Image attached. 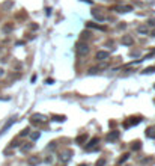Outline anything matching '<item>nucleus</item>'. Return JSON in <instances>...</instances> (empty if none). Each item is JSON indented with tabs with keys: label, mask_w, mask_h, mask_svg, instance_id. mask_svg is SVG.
Instances as JSON below:
<instances>
[{
	"label": "nucleus",
	"mask_w": 155,
	"mask_h": 166,
	"mask_svg": "<svg viewBox=\"0 0 155 166\" xmlns=\"http://www.w3.org/2000/svg\"><path fill=\"white\" fill-rule=\"evenodd\" d=\"M108 58H110V53L105 52V50H99V52H96V55H95V59H96V61H101V62L107 61Z\"/></svg>",
	"instance_id": "5"
},
{
	"label": "nucleus",
	"mask_w": 155,
	"mask_h": 166,
	"mask_svg": "<svg viewBox=\"0 0 155 166\" xmlns=\"http://www.w3.org/2000/svg\"><path fill=\"white\" fill-rule=\"evenodd\" d=\"M51 119L53 121H57V122H63V121H66V116L65 115H53Z\"/></svg>",
	"instance_id": "16"
},
{
	"label": "nucleus",
	"mask_w": 155,
	"mask_h": 166,
	"mask_svg": "<svg viewBox=\"0 0 155 166\" xmlns=\"http://www.w3.org/2000/svg\"><path fill=\"white\" fill-rule=\"evenodd\" d=\"M57 146V143L53 140V142H50V145H48V149H53V148H56Z\"/></svg>",
	"instance_id": "27"
},
{
	"label": "nucleus",
	"mask_w": 155,
	"mask_h": 166,
	"mask_svg": "<svg viewBox=\"0 0 155 166\" xmlns=\"http://www.w3.org/2000/svg\"><path fill=\"white\" fill-rule=\"evenodd\" d=\"M137 32L141 33V35H147V33H149V29H147L146 26H140V27L137 29Z\"/></svg>",
	"instance_id": "19"
},
{
	"label": "nucleus",
	"mask_w": 155,
	"mask_h": 166,
	"mask_svg": "<svg viewBox=\"0 0 155 166\" xmlns=\"http://www.w3.org/2000/svg\"><path fill=\"white\" fill-rule=\"evenodd\" d=\"M27 163H29L30 166H38V164L41 163V158H39V157H30V158L27 160Z\"/></svg>",
	"instance_id": "13"
},
{
	"label": "nucleus",
	"mask_w": 155,
	"mask_h": 166,
	"mask_svg": "<svg viewBox=\"0 0 155 166\" xmlns=\"http://www.w3.org/2000/svg\"><path fill=\"white\" fill-rule=\"evenodd\" d=\"M71 157H72V151H71V149H65V151H62V152L59 154V161L68 163V161L71 160Z\"/></svg>",
	"instance_id": "3"
},
{
	"label": "nucleus",
	"mask_w": 155,
	"mask_h": 166,
	"mask_svg": "<svg viewBox=\"0 0 155 166\" xmlns=\"http://www.w3.org/2000/svg\"><path fill=\"white\" fill-rule=\"evenodd\" d=\"M125 47H129V45H132V42H134V39L129 36V35H125V36H122V41H120Z\"/></svg>",
	"instance_id": "10"
},
{
	"label": "nucleus",
	"mask_w": 155,
	"mask_h": 166,
	"mask_svg": "<svg viewBox=\"0 0 155 166\" xmlns=\"http://www.w3.org/2000/svg\"><path fill=\"white\" fill-rule=\"evenodd\" d=\"M113 9L116 12H119V14H125V12H131L132 11V6L131 5H116Z\"/></svg>",
	"instance_id": "4"
},
{
	"label": "nucleus",
	"mask_w": 155,
	"mask_h": 166,
	"mask_svg": "<svg viewBox=\"0 0 155 166\" xmlns=\"http://www.w3.org/2000/svg\"><path fill=\"white\" fill-rule=\"evenodd\" d=\"M12 30V26H5L3 27V32H11Z\"/></svg>",
	"instance_id": "28"
},
{
	"label": "nucleus",
	"mask_w": 155,
	"mask_h": 166,
	"mask_svg": "<svg viewBox=\"0 0 155 166\" xmlns=\"http://www.w3.org/2000/svg\"><path fill=\"white\" fill-rule=\"evenodd\" d=\"M33 148V143L32 142H29V143H23V145H20V151L21 152H27V151H30Z\"/></svg>",
	"instance_id": "12"
},
{
	"label": "nucleus",
	"mask_w": 155,
	"mask_h": 166,
	"mask_svg": "<svg viewBox=\"0 0 155 166\" xmlns=\"http://www.w3.org/2000/svg\"><path fill=\"white\" fill-rule=\"evenodd\" d=\"M128 158H129V154H128V152H125V154H122V157H120L117 161H119V163H123V161H126Z\"/></svg>",
	"instance_id": "21"
},
{
	"label": "nucleus",
	"mask_w": 155,
	"mask_h": 166,
	"mask_svg": "<svg viewBox=\"0 0 155 166\" xmlns=\"http://www.w3.org/2000/svg\"><path fill=\"white\" fill-rule=\"evenodd\" d=\"M86 139H87V134L86 133H83V134H80V136H77V139H75V142L80 145V143H84L86 142Z\"/></svg>",
	"instance_id": "15"
},
{
	"label": "nucleus",
	"mask_w": 155,
	"mask_h": 166,
	"mask_svg": "<svg viewBox=\"0 0 155 166\" xmlns=\"http://www.w3.org/2000/svg\"><path fill=\"white\" fill-rule=\"evenodd\" d=\"M89 52H90V47H89L86 42L80 41V42L77 44V53H78V56H80V58L87 56V55H89Z\"/></svg>",
	"instance_id": "1"
},
{
	"label": "nucleus",
	"mask_w": 155,
	"mask_h": 166,
	"mask_svg": "<svg viewBox=\"0 0 155 166\" xmlns=\"http://www.w3.org/2000/svg\"><path fill=\"white\" fill-rule=\"evenodd\" d=\"M39 136H41V134H39L38 131H36V133H32V134H30V139H32V142L38 140V139H39Z\"/></svg>",
	"instance_id": "22"
},
{
	"label": "nucleus",
	"mask_w": 155,
	"mask_h": 166,
	"mask_svg": "<svg viewBox=\"0 0 155 166\" xmlns=\"http://www.w3.org/2000/svg\"><path fill=\"white\" fill-rule=\"evenodd\" d=\"M45 121H47V116L42 113H33L30 116V124H33V125H38L39 122H45Z\"/></svg>",
	"instance_id": "2"
},
{
	"label": "nucleus",
	"mask_w": 155,
	"mask_h": 166,
	"mask_svg": "<svg viewBox=\"0 0 155 166\" xmlns=\"http://www.w3.org/2000/svg\"><path fill=\"white\" fill-rule=\"evenodd\" d=\"M3 76H5V70L0 68V77H3Z\"/></svg>",
	"instance_id": "30"
},
{
	"label": "nucleus",
	"mask_w": 155,
	"mask_h": 166,
	"mask_svg": "<svg viewBox=\"0 0 155 166\" xmlns=\"http://www.w3.org/2000/svg\"><path fill=\"white\" fill-rule=\"evenodd\" d=\"M138 122H141V118H131V121L123 122V127H125V128H129V127H132V125H137Z\"/></svg>",
	"instance_id": "9"
},
{
	"label": "nucleus",
	"mask_w": 155,
	"mask_h": 166,
	"mask_svg": "<svg viewBox=\"0 0 155 166\" xmlns=\"http://www.w3.org/2000/svg\"><path fill=\"white\" fill-rule=\"evenodd\" d=\"M45 83H47V85H51V83H53V79H47Z\"/></svg>",
	"instance_id": "31"
},
{
	"label": "nucleus",
	"mask_w": 155,
	"mask_h": 166,
	"mask_svg": "<svg viewBox=\"0 0 155 166\" xmlns=\"http://www.w3.org/2000/svg\"><path fill=\"white\" fill-rule=\"evenodd\" d=\"M152 35H153V36H155V30H152Z\"/></svg>",
	"instance_id": "34"
},
{
	"label": "nucleus",
	"mask_w": 155,
	"mask_h": 166,
	"mask_svg": "<svg viewBox=\"0 0 155 166\" xmlns=\"http://www.w3.org/2000/svg\"><path fill=\"white\" fill-rule=\"evenodd\" d=\"M87 27H92V29H98V30H105L104 26H98L95 23H87Z\"/></svg>",
	"instance_id": "18"
},
{
	"label": "nucleus",
	"mask_w": 155,
	"mask_h": 166,
	"mask_svg": "<svg viewBox=\"0 0 155 166\" xmlns=\"http://www.w3.org/2000/svg\"><path fill=\"white\" fill-rule=\"evenodd\" d=\"M98 142H99V139H98V137H93V139H90V140L87 142V145L84 146V148H86V151H89L92 146H96V143H98Z\"/></svg>",
	"instance_id": "11"
},
{
	"label": "nucleus",
	"mask_w": 155,
	"mask_h": 166,
	"mask_svg": "<svg viewBox=\"0 0 155 166\" xmlns=\"http://www.w3.org/2000/svg\"><path fill=\"white\" fill-rule=\"evenodd\" d=\"M153 88H155V86H153Z\"/></svg>",
	"instance_id": "35"
},
{
	"label": "nucleus",
	"mask_w": 155,
	"mask_h": 166,
	"mask_svg": "<svg viewBox=\"0 0 155 166\" xmlns=\"http://www.w3.org/2000/svg\"><path fill=\"white\" fill-rule=\"evenodd\" d=\"M104 164H105V160H104V158H99V160L95 163V166H104Z\"/></svg>",
	"instance_id": "26"
},
{
	"label": "nucleus",
	"mask_w": 155,
	"mask_h": 166,
	"mask_svg": "<svg viewBox=\"0 0 155 166\" xmlns=\"http://www.w3.org/2000/svg\"><path fill=\"white\" fill-rule=\"evenodd\" d=\"M116 139H119V131L117 130H111L105 134V140L107 142H114Z\"/></svg>",
	"instance_id": "7"
},
{
	"label": "nucleus",
	"mask_w": 155,
	"mask_h": 166,
	"mask_svg": "<svg viewBox=\"0 0 155 166\" xmlns=\"http://www.w3.org/2000/svg\"><path fill=\"white\" fill-rule=\"evenodd\" d=\"M78 166H87V164H86V163H81V164H78Z\"/></svg>",
	"instance_id": "33"
},
{
	"label": "nucleus",
	"mask_w": 155,
	"mask_h": 166,
	"mask_svg": "<svg viewBox=\"0 0 155 166\" xmlns=\"http://www.w3.org/2000/svg\"><path fill=\"white\" fill-rule=\"evenodd\" d=\"M90 36V33L87 32V30H84V32H81V39H87Z\"/></svg>",
	"instance_id": "25"
},
{
	"label": "nucleus",
	"mask_w": 155,
	"mask_h": 166,
	"mask_svg": "<svg viewBox=\"0 0 155 166\" xmlns=\"http://www.w3.org/2000/svg\"><path fill=\"white\" fill-rule=\"evenodd\" d=\"M147 26H150V27H155V20H149V21H147Z\"/></svg>",
	"instance_id": "29"
},
{
	"label": "nucleus",
	"mask_w": 155,
	"mask_h": 166,
	"mask_svg": "<svg viewBox=\"0 0 155 166\" xmlns=\"http://www.w3.org/2000/svg\"><path fill=\"white\" fill-rule=\"evenodd\" d=\"M108 67V62H104V64H99L98 67H93V68H90L89 70V74L92 76V74H96V73H99V71H102V70H105Z\"/></svg>",
	"instance_id": "8"
},
{
	"label": "nucleus",
	"mask_w": 155,
	"mask_h": 166,
	"mask_svg": "<svg viewBox=\"0 0 155 166\" xmlns=\"http://www.w3.org/2000/svg\"><path fill=\"white\" fill-rule=\"evenodd\" d=\"M15 122H17V118H11V119H9V121H8V122L3 125V127H2V128H0V136H2V134H5V133H6V131H8V130H9V128H11L14 124H15Z\"/></svg>",
	"instance_id": "6"
},
{
	"label": "nucleus",
	"mask_w": 155,
	"mask_h": 166,
	"mask_svg": "<svg viewBox=\"0 0 155 166\" xmlns=\"http://www.w3.org/2000/svg\"><path fill=\"white\" fill-rule=\"evenodd\" d=\"M81 2H84V3H89V5H90V3H92V0H81Z\"/></svg>",
	"instance_id": "32"
},
{
	"label": "nucleus",
	"mask_w": 155,
	"mask_h": 166,
	"mask_svg": "<svg viewBox=\"0 0 155 166\" xmlns=\"http://www.w3.org/2000/svg\"><path fill=\"white\" fill-rule=\"evenodd\" d=\"M146 136H147V137H152V139H155V128L149 127V128L146 130Z\"/></svg>",
	"instance_id": "17"
},
{
	"label": "nucleus",
	"mask_w": 155,
	"mask_h": 166,
	"mask_svg": "<svg viewBox=\"0 0 155 166\" xmlns=\"http://www.w3.org/2000/svg\"><path fill=\"white\" fill-rule=\"evenodd\" d=\"M29 133H30V128H24V130H23V131L20 133V137H26V136H27Z\"/></svg>",
	"instance_id": "23"
},
{
	"label": "nucleus",
	"mask_w": 155,
	"mask_h": 166,
	"mask_svg": "<svg viewBox=\"0 0 155 166\" xmlns=\"http://www.w3.org/2000/svg\"><path fill=\"white\" fill-rule=\"evenodd\" d=\"M131 148H132V149H140V148H141V142L134 140V142H132V145H131Z\"/></svg>",
	"instance_id": "20"
},
{
	"label": "nucleus",
	"mask_w": 155,
	"mask_h": 166,
	"mask_svg": "<svg viewBox=\"0 0 155 166\" xmlns=\"http://www.w3.org/2000/svg\"><path fill=\"white\" fill-rule=\"evenodd\" d=\"M92 15H93V18H96L98 21H104V20H105V17H104L102 14H99L98 11H92Z\"/></svg>",
	"instance_id": "14"
},
{
	"label": "nucleus",
	"mask_w": 155,
	"mask_h": 166,
	"mask_svg": "<svg viewBox=\"0 0 155 166\" xmlns=\"http://www.w3.org/2000/svg\"><path fill=\"white\" fill-rule=\"evenodd\" d=\"M150 73H155V67H149L143 71V74H150Z\"/></svg>",
	"instance_id": "24"
}]
</instances>
